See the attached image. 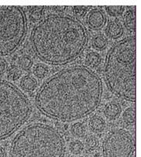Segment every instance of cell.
<instances>
[{
	"label": "cell",
	"mask_w": 141,
	"mask_h": 157,
	"mask_svg": "<svg viewBox=\"0 0 141 157\" xmlns=\"http://www.w3.org/2000/svg\"><path fill=\"white\" fill-rule=\"evenodd\" d=\"M6 152L5 149L2 146H0V157H6Z\"/></svg>",
	"instance_id": "26"
},
{
	"label": "cell",
	"mask_w": 141,
	"mask_h": 157,
	"mask_svg": "<svg viewBox=\"0 0 141 157\" xmlns=\"http://www.w3.org/2000/svg\"><path fill=\"white\" fill-rule=\"evenodd\" d=\"M125 8L124 6H106V11L110 16L117 17L124 13Z\"/></svg>",
	"instance_id": "21"
},
{
	"label": "cell",
	"mask_w": 141,
	"mask_h": 157,
	"mask_svg": "<svg viewBox=\"0 0 141 157\" xmlns=\"http://www.w3.org/2000/svg\"><path fill=\"white\" fill-rule=\"evenodd\" d=\"M7 68H8V64L7 62L4 59L0 58V75L5 73L6 71Z\"/></svg>",
	"instance_id": "25"
},
{
	"label": "cell",
	"mask_w": 141,
	"mask_h": 157,
	"mask_svg": "<svg viewBox=\"0 0 141 157\" xmlns=\"http://www.w3.org/2000/svg\"><path fill=\"white\" fill-rule=\"evenodd\" d=\"M70 132L74 137L81 138L86 135V127L82 123H76L71 126Z\"/></svg>",
	"instance_id": "17"
},
{
	"label": "cell",
	"mask_w": 141,
	"mask_h": 157,
	"mask_svg": "<svg viewBox=\"0 0 141 157\" xmlns=\"http://www.w3.org/2000/svg\"><path fill=\"white\" fill-rule=\"evenodd\" d=\"M107 43H108V41L107 38L101 35L94 36L93 39H92V47L97 50H103L105 49L107 46Z\"/></svg>",
	"instance_id": "16"
},
{
	"label": "cell",
	"mask_w": 141,
	"mask_h": 157,
	"mask_svg": "<svg viewBox=\"0 0 141 157\" xmlns=\"http://www.w3.org/2000/svg\"><path fill=\"white\" fill-rule=\"evenodd\" d=\"M101 78L84 66H72L49 76L36 93V108L44 116L63 123L87 117L100 105Z\"/></svg>",
	"instance_id": "1"
},
{
	"label": "cell",
	"mask_w": 141,
	"mask_h": 157,
	"mask_svg": "<svg viewBox=\"0 0 141 157\" xmlns=\"http://www.w3.org/2000/svg\"><path fill=\"white\" fill-rule=\"evenodd\" d=\"M89 129L93 132L100 133L104 132L106 128V122L101 116L95 115L90 118L89 121Z\"/></svg>",
	"instance_id": "12"
},
{
	"label": "cell",
	"mask_w": 141,
	"mask_h": 157,
	"mask_svg": "<svg viewBox=\"0 0 141 157\" xmlns=\"http://www.w3.org/2000/svg\"><path fill=\"white\" fill-rule=\"evenodd\" d=\"M31 113L28 97L11 82L0 79V141L17 132Z\"/></svg>",
	"instance_id": "5"
},
{
	"label": "cell",
	"mask_w": 141,
	"mask_h": 157,
	"mask_svg": "<svg viewBox=\"0 0 141 157\" xmlns=\"http://www.w3.org/2000/svg\"><path fill=\"white\" fill-rule=\"evenodd\" d=\"M123 119L127 124H134L135 120H136V108H135V106L127 108L123 114Z\"/></svg>",
	"instance_id": "15"
},
{
	"label": "cell",
	"mask_w": 141,
	"mask_h": 157,
	"mask_svg": "<svg viewBox=\"0 0 141 157\" xmlns=\"http://www.w3.org/2000/svg\"><path fill=\"white\" fill-rule=\"evenodd\" d=\"M7 75L10 80L11 81H16L18 80L22 75V71L16 66H12L9 69Z\"/></svg>",
	"instance_id": "22"
},
{
	"label": "cell",
	"mask_w": 141,
	"mask_h": 157,
	"mask_svg": "<svg viewBox=\"0 0 141 157\" xmlns=\"http://www.w3.org/2000/svg\"><path fill=\"white\" fill-rule=\"evenodd\" d=\"M26 33L27 20L22 7L0 6V56L14 53Z\"/></svg>",
	"instance_id": "6"
},
{
	"label": "cell",
	"mask_w": 141,
	"mask_h": 157,
	"mask_svg": "<svg viewBox=\"0 0 141 157\" xmlns=\"http://www.w3.org/2000/svg\"><path fill=\"white\" fill-rule=\"evenodd\" d=\"M124 25L129 31H136V6H131L127 10L123 15Z\"/></svg>",
	"instance_id": "10"
},
{
	"label": "cell",
	"mask_w": 141,
	"mask_h": 157,
	"mask_svg": "<svg viewBox=\"0 0 141 157\" xmlns=\"http://www.w3.org/2000/svg\"><path fill=\"white\" fill-rule=\"evenodd\" d=\"M101 57L96 52H89L85 57V63L88 68H96L100 64Z\"/></svg>",
	"instance_id": "14"
},
{
	"label": "cell",
	"mask_w": 141,
	"mask_h": 157,
	"mask_svg": "<svg viewBox=\"0 0 141 157\" xmlns=\"http://www.w3.org/2000/svg\"><path fill=\"white\" fill-rule=\"evenodd\" d=\"M134 149L133 136L123 129L110 131L102 144L103 157H132Z\"/></svg>",
	"instance_id": "7"
},
{
	"label": "cell",
	"mask_w": 141,
	"mask_h": 157,
	"mask_svg": "<svg viewBox=\"0 0 141 157\" xmlns=\"http://www.w3.org/2000/svg\"><path fill=\"white\" fill-rule=\"evenodd\" d=\"M47 72H48V69L45 67L44 65L42 64H38L36 65L33 69V73L36 75L37 78H42L46 75Z\"/></svg>",
	"instance_id": "24"
},
{
	"label": "cell",
	"mask_w": 141,
	"mask_h": 157,
	"mask_svg": "<svg viewBox=\"0 0 141 157\" xmlns=\"http://www.w3.org/2000/svg\"><path fill=\"white\" fill-rule=\"evenodd\" d=\"M105 32L108 37L113 39H116L123 36V29L120 22L118 21H110L107 25Z\"/></svg>",
	"instance_id": "9"
},
{
	"label": "cell",
	"mask_w": 141,
	"mask_h": 157,
	"mask_svg": "<svg viewBox=\"0 0 141 157\" xmlns=\"http://www.w3.org/2000/svg\"><path fill=\"white\" fill-rule=\"evenodd\" d=\"M85 143H86V147L88 150L93 151L98 147L100 142L97 137L95 136L90 135L86 137Z\"/></svg>",
	"instance_id": "19"
},
{
	"label": "cell",
	"mask_w": 141,
	"mask_h": 157,
	"mask_svg": "<svg viewBox=\"0 0 141 157\" xmlns=\"http://www.w3.org/2000/svg\"><path fill=\"white\" fill-rule=\"evenodd\" d=\"M107 88L118 98L136 101V37L123 39L111 46L104 63Z\"/></svg>",
	"instance_id": "3"
},
{
	"label": "cell",
	"mask_w": 141,
	"mask_h": 157,
	"mask_svg": "<svg viewBox=\"0 0 141 157\" xmlns=\"http://www.w3.org/2000/svg\"><path fill=\"white\" fill-rule=\"evenodd\" d=\"M69 150L74 155H80L84 150V145L79 140H75L69 144Z\"/></svg>",
	"instance_id": "20"
},
{
	"label": "cell",
	"mask_w": 141,
	"mask_h": 157,
	"mask_svg": "<svg viewBox=\"0 0 141 157\" xmlns=\"http://www.w3.org/2000/svg\"><path fill=\"white\" fill-rule=\"evenodd\" d=\"M76 157H89V156H87V155H80V156H76Z\"/></svg>",
	"instance_id": "27"
},
{
	"label": "cell",
	"mask_w": 141,
	"mask_h": 157,
	"mask_svg": "<svg viewBox=\"0 0 141 157\" xmlns=\"http://www.w3.org/2000/svg\"><path fill=\"white\" fill-rule=\"evenodd\" d=\"M44 7L43 6H35L29 13V19L32 22H37L42 19L43 15Z\"/></svg>",
	"instance_id": "18"
},
{
	"label": "cell",
	"mask_w": 141,
	"mask_h": 157,
	"mask_svg": "<svg viewBox=\"0 0 141 157\" xmlns=\"http://www.w3.org/2000/svg\"><path fill=\"white\" fill-rule=\"evenodd\" d=\"M89 34L82 21L61 13L49 14L32 29L30 46L40 61L64 66L76 60L86 49Z\"/></svg>",
	"instance_id": "2"
},
{
	"label": "cell",
	"mask_w": 141,
	"mask_h": 157,
	"mask_svg": "<svg viewBox=\"0 0 141 157\" xmlns=\"http://www.w3.org/2000/svg\"><path fill=\"white\" fill-rule=\"evenodd\" d=\"M19 65L21 69L27 71L31 69L33 66V61L29 56H24L19 59Z\"/></svg>",
	"instance_id": "23"
},
{
	"label": "cell",
	"mask_w": 141,
	"mask_h": 157,
	"mask_svg": "<svg viewBox=\"0 0 141 157\" xmlns=\"http://www.w3.org/2000/svg\"><path fill=\"white\" fill-rule=\"evenodd\" d=\"M86 22L91 29L98 30L105 24L106 16L102 10L93 9L88 13L86 16Z\"/></svg>",
	"instance_id": "8"
},
{
	"label": "cell",
	"mask_w": 141,
	"mask_h": 157,
	"mask_svg": "<svg viewBox=\"0 0 141 157\" xmlns=\"http://www.w3.org/2000/svg\"><path fill=\"white\" fill-rule=\"evenodd\" d=\"M121 110V105L118 102H110L104 107V113L109 120H114L119 117Z\"/></svg>",
	"instance_id": "11"
},
{
	"label": "cell",
	"mask_w": 141,
	"mask_h": 157,
	"mask_svg": "<svg viewBox=\"0 0 141 157\" xmlns=\"http://www.w3.org/2000/svg\"><path fill=\"white\" fill-rule=\"evenodd\" d=\"M20 86L26 92H33L37 87V81L31 75H25L21 79Z\"/></svg>",
	"instance_id": "13"
},
{
	"label": "cell",
	"mask_w": 141,
	"mask_h": 157,
	"mask_svg": "<svg viewBox=\"0 0 141 157\" xmlns=\"http://www.w3.org/2000/svg\"><path fill=\"white\" fill-rule=\"evenodd\" d=\"M66 141L56 128L36 123L25 126L12 141L10 157H64Z\"/></svg>",
	"instance_id": "4"
}]
</instances>
